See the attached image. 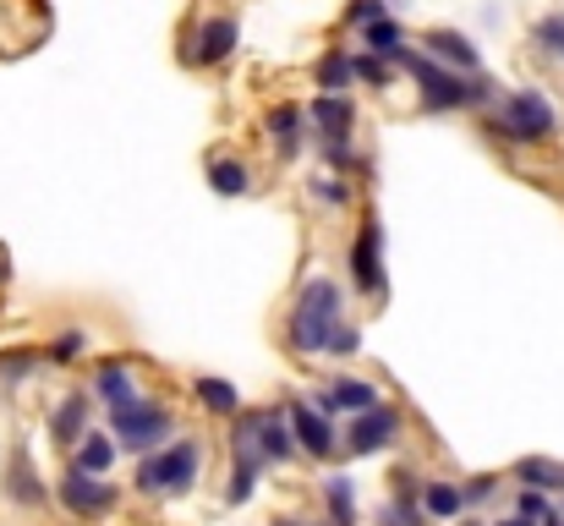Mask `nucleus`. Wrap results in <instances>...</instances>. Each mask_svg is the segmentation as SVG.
Wrapping results in <instances>:
<instances>
[{"label":"nucleus","instance_id":"39","mask_svg":"<svg viewBox=\"0 0 564 526\" xmlns=\"http://www.w3.org/2000/svg\"><path fill=\"white\" fill-rule=\"evenodd\" d=\"M0 286H11V253L0 247Z\"/></svg>","mask_w":564,"mask_h":526},{"label":"nucleus","instance_id":"5","mask_svg":"<svg viewBox=\"0 0 564 526\" xmlns=\"http://www.w3.org/2000/svg\"><path fill=\"white\" fill-rule=\"evenodd\" d=\"M258 422H263V406H247L225 422V455H230V477H225V511H241L252 505L263 472H269V455H263V439H258Z\"/></svg>","mask_w":564,"mask_h":526},{"label":"nucleus","instance_id":"8","mask_svg":"<svg viewBox=\"0 0 564 526\" xmlns=\"http://www.w3.org/2000/svg\"><path fill=\"white\" fill-rule=\"evenodd\" d=\"M0 500L11 505V511H44L50 500H55V489L44 483V472H39V461H33V444L28 439H17V444H6V461H0Z\"/></svg>","mask_w":564,"mask_h":526},{"label":"nucleus","instance_id":"13","mask_svg":"<svg viewBox=\"0 0 564 526\" xmlns=\"http://www.w3.org/2000/svg\"><path fill=\"white\" fill-rule=\"evenodd\" d=\"M285 417H291L296 450H302L307 461H335V455L346 450V439H340L335 417H329V411H318L313 400H285Z\"/></svg>","mask_w":564,"mask_h":526},{"label":"nucleus","instance_id":"28","mask_svg":"<svg viewBox=\"0 0 564 526\" xmlns=\"http://www.w3.org/2000/svg\"><path fill=\"white\" fill-rule=\"evenodd\" d=\"M88 351H94V335H88V330H61V335H50V346H44V367H77Z\"/></svg>","mask_w":564,"mask_h":526},{"label":"nucleus","instance_id":"33","mask_svg":"<svg viewBox=\"0 0 564 526\" xmlns=\"http://www.w3.org/2000/svg\"><path fill=\"white\" fill-rule=\"evenodd\" d=\"M389 66H394V61H378L368 50H357V83H362V88L383 94V88H389Z\"/></svg>","mask_w":564,"mask_h":526},{"label":"nucleus","instance_id":"18","mask_svg":"<svg viewBox=\"0 0 564 526\" xmlns=\"http://www.w3.org/2000/svg\"><path fill=\"white\" fill-rule=\"evenodd\" d=\"M422 50H427L438 66H449V72H466V77L482 72V50H477L460 28H427V33H422Z\"/></svg>","mask_w":564,"mask_h":526},{"label":"nucleus","instance_id":"29","mask_svg":"<svg viewBox=\"0 0 564 526\" xmlns=\"http://www.w3.org/2000/svg\"><path fill=\"white\" fill-rule=\"evenodd\" d=\"M39 367H44V346H11V351H0V384H6V389L28 384Z\"/></svg>","mask_w":564,"mask_h":526},{"label":"nucleus","instance_id":"32","mask_svg":"<svg viewBox=\"0 0 564 526\" xmlns=\"http://www.w3.org/2000/svg\"><path fill=\"white\" fill-rule=\"evenodd\" d=\"M516 516H521V522H532V526H543L549 516H554V500H549V494H538V489H521V494H516Z\"/></svg>","mask_w":564,"mask_h":526},{"label":"nucleus","instance_id":"34","mask_svg":"<svg viewBox=\"0 0 564 526\" xmlns=\"http://www.w3.org/2000/svg\"><path fill=\"white\" fill-rule=\"evenodd\" d=\"M307 192H313L318 203H329V208H346V203H351V181H335V175H313Z\"/></svg>","mask_w":564,"mask_h":526},{"label":"nucleus","instance_id":"42","mask_svg":"<svg viewBox=\"0 0 564 526\" xmlns=\"http://www.w3.org/2000/svg\"><path fill=\"white\" fill-rule=\"evenodd\" d=\"M455 526H488V522H482V516H460Z\"/></svg>","mask_w":564,"mask_h":526},{"label":"nucleus","instance_id":"1","mask_svg":"<svg viewBox=\"0 0 564 526\" xmlns=\"http://www.w3.org/2000/svg\"><path fill=\"white\" fill-rule=\"evenodd\" d=\"M400 72H411V83H416V105L427 110V116H449V110H494L499 99H505V88H499V77H488V72H449V66H438L422 44H411L400 61H394Z\"/></svg>","mask_w":564,"mask_h":526},{"label":"nucleus","instance_id":"9","mask_svg":"<svg viewBox=\"0 0 564 526\" xmlns=\"http://www.w3.org/2000/svg\"><path fill=\"white\" fill-rule=\"evenodd\" d=\"M55 505L72 516V522H110L121 511V483L110 477H88V472H61L55 477Z\"/></svg>","mask_w":564,"mask_h":526},{"label":"nucleus","instance_id":"19","mask_svg":"<svg viewBox=\"0 0 564 526\" xmlns=\"http://www.w3.org/2000/svg\"><path fill=\"white\" fill-rule=\"evenodd\" d=\"M203 175H208V192L214 197H247L252 192V165L241 154H230V149H214Z\"/></svg>","mask_w":564,"mask_h":526},{"label":"nucleus","instance_id":"30","mask_svg":"<svg viewBox=\"0 0 564 526\" xmlns=\"http://www.w3.org/2000/svg\"><path fill=\"white\" fill-rule=\"evenodd\" d=\"M532 44L549 55V61H564V11H543L532 22Z\"/></svg>","mask_w":564,"mask_h":526},{"label":"nucleus","instance_id":"27","mask_svg":"<svg viewBox=\"0 0 564 526\" xmlns=\"http://www.w3.org/2000/svg\"><path fill=\"white\" fill-rule=\"evenodd\" d=\"M318 494H324L329 522L335 526H357V483H351L346 472H329V477L318 483Z\"/></svg>","mask_w":564,"mask_h":526},{"label":"nucleus","instance_id":"16","mask_svg":"<svg viewBox=\"0 0 564 526\" xmlns=\"http://www.w3.org/2000/svg\"><path fill=\"white\" fill-rule=\"evenodd\" d=\"M88 395H94L105 411H121V406H132V400H138V395H149V389H143V378H138V362H132V356H105V362L94 367Z\"/></svg>","mask_w":564,"mask_h":526},{"label":"nucleus","instance_id":"4","mask_svg":"<svg viewBox=\"0 0 564 526\" xmlns=\"http://www.w3.org/2000/svg\"><path fill=\"white\" fill-rule=\"evenodd\" d=\"M482 132L494 143H554L560 138V110L543 88H510L488 116H482Z\"/></svg>","mask_w":564,"mask_h":526},{"label":"nucleus","instance_id":"25","mask_svg":"<svg viewBox=\"0 0 564 526\" xmlns=\"http://www.w3.org/2000/svg\"><path fill=\"white\" fill-rule=\"evenodd\" d=\"M357 39H362V50L378 55V61H400V55L411 50V33H405V22H394V17H378L368 28H357Z\"/></svg>","mask_w":564,"mask_h":526},{"label":"nucleus","instance_id":"20","mask_svg":"<svg viewBox=\"0 0 564 526\" xmlns=\"http://www.w3.org/2000/svg\"><path fill=\"white\" fill-rule=\"evenodd\" d=\"M258 439H263V455H269V466H291V461H302V450H296V433H291V417H285V400H280V406H263Z\"/></svg>","mask_w":564,"mask_h":526},{"label":"nucleus","instance_id":"11","mask_svg":"<svg viewBox=\"0 0 564 526\" xmlns=\"http://www.w3.org/2000/svg\"><path fill=\"white\" fill-rule=\"evenodd\" d=\"M94 406H99V400H94L88 389H61V395L50 400V411H44V433H50V444L72 455V450L94 433Z\"/></svg>","mask_w":564,"mask_h":526},{"label":"nucleus","instance_id":"26","mask_svg":"<svg viewBox=\"0 0 564 526\" xmlns=\"http://www.w3.org/2000/svg\"><path fill=\"white\" fill-rule=\"evenodd\" d=\"M510 477H516L521 489L549 494V500H560L564 494V461H549V455H521V461L510 466Z\"/></svg>","mask_w":564,"mask_h":526},{"label":"nucleus","instance_id":"10","mask_svg":"<svg viewBox=\"0 0 564 526\" xmlns=\"http://www.w3.org/2000/svg\"><path fill=\"white\" fill-rule=\"evenodd\" d=\"M405 433V411L400 406H373V411H362V417H346V428H340V439H346V455L351 461H368V455H383L394 439Z\"/></svg>","mask_w":564,"mask_h":526},{"label":"nucleus","instance_id":"3","mask_svg":"<svg viewBox=\"0 0 564 526\" xmlns=\"http://www.w3.org/2000/svg\"><path fill=\"white\" fill-rule=\"evenodd\" d=\"M203 466H208V439L182 428L165 450L138 455L132 489H138V500H187L192 489L203 483Z\"/></svg>","mask_w":564,"mask_h":526},{"label":"nucleus","instance_id":"41","mask_svg":"<svg viewBox=\"0 0 564 526\" xmlns=\"http://www.w3.org/2000/svg\"><path fill=\"white\" fill-rule=\"evenodd\" d=\"M488 526H532V522H521V516H505V522H488Z\"/></svg>","mask_w":564,"mask_h":526},{"label":"nucleus","instance_id":"21","mask_svg":"<svg viewBox=\"0 0 564 526\" xmlns=\"http://www.w3.org/2000/svg\"><path fill=\"white\" fill-rule=\"evenodd\" d=\"M116 461H121V444H116V433H110V428H94V433L66 455V466H72V472H88V477H110V472H116Z\"/></svg>","mask_w":564,"mask_h":526},{"label":"nucleus","instance_id":"7","mask_svg":"<svg viewBox=\"0 0 564 526\" xmlns=\"http://www.w3.org/2000/svg\"><path fill=\"white\" fill-rule=\"evenodd\" d=\"M346 280L362 302H383L389 297V264H383V219L362 214L357 219V236L346 247Z\"/></svg>","mask_w":564,"mask_h":526},{"label":"nucleus","instance_id":"17","mask_svg":"<svg viewBox=\"0 0 564 526\" xmlns=\"http://www.w3.org/2000/svg\"><path fill=\"white\" fill-rule=\"evenodd\" d=\"M263 132H269V143H274V154H280V160H296V154L313 143V132H307V105H291V99L269 105Z\"/></svg>","mask_w":564,"mask_h":526},{"label":"nucleus","instance_id":"2","mask_svg":"<svg viewBox=\"0 0 564 526\" xmlns=\"http://www.w3.org/2000/svg\"><path fill=\"white\" fill-rule=\"evenodd\" d=\"M340 324H346V286L335 275H313V280H302L296 302L285 308V330L280 335H285L291 356L313 362V356H329V341H335Z\"/></svg>","mask_w":564,"mask_h":526},{"label":"nucleus","instance_id":"24","mask_svg":"<svg viewBox=\"0 0 564 526\" xmlns=\"http://www.w3.org/2000/svg\"><path fill=\"white\" fill-rule=\"evenodd\" d=\"M313 88L318 94H351L357 88V55L351 50H324L318 55V66H313Z\"/></svg>","mask_w":564,"mask_h":526},{"label":"nucleus","instance_id":"14","mask_svg":"<svg viewBox=\"0 0 564 526\" xmlns=\"http://www.w3.org/2000/svg\"><path fill=\"white\" fill-rule=\"evenodd\" d=\"M307 132H313V149L357 143V105H351V94H313V105H307Z\"/></svg>","mask_w":564,"mask_h":526},{"label":"nucleus","instance_id":"35","mask_svg":"<svg viewBox=\"0 0 564 526\" xmlns=\"http://www.w3.org/2000/svg\"><path fill=\"white\" fill-rule=\"evenodd\" d=\"M460 489H466V511H482L488 500H499V477H494V472H477V477H460Z\"/></svg>","mask_w":564,"mask_h":526},{"label":"nucleus","instance_id":"6","mask_svg":"<svg viewBox=\"0 0 564 526\" xmlns=\"http://www.w3.org/2000/svg\"><path fill=\"white\" fill-rule=\"evenodd\" d=\"M110 433H116L121 455L138 461V455L165 450V444L182 433V422H176V406H171V400H160V395H138L132 406L110 411Z\"/></svg>","mask_w":564,"mask_h":526},{"label":"nucleus","instance_id":"23","mask_svg":"<svg viewBox=\"0 0 564 526\" xmlns=\"http://www.w3.org/2000/svg\"><path fill=\"white\" fill-rule=\"evenodd\" d=\"M422 516H427V522H444V526L471 516V511H466V489H460L455 477H427V483H422Z\"/></svg>","mask_w":564,"mask_h":526},{"label":"nucleus","instance_id":"40","mask_svg":"<svg viewBox=\"0 0 564 526\" xmlns=\"http://www.w3.org/2000/svg\"><path fill=\"white\" fill-rule=\"evenodd\" d=\"M269 526H307V522H302V516H274Z\"/></svg>","mask_w":564,"mask_h":526},{"label":"nucleus","instance_id":"44","mask_svg":"<svg viewBox=\"0 0 564 526\" xmlns=\"http://www.w3.org/2000/svg\"><path fill=\"white\" fill-rule=\"evenodd\" d=\"M307 526H335V522H329V516H324V522H307Z\"/></svg>","mask_w":564,"mask_h":526},{"label":"nucleus","instance_id":"43","mask_svg":"<svg viewBox=\"0 0 564 526\" xmlns=\"http://www.w3.org/2000/svg\"><path fill=\"white\" fill-rule=\"evenodd\" d=\"M543 526H564V511H554V516H549V522H543Z\"/></svg>","mask_w":564,"mask_h":526},{"label":"nucleus","instance_id":"22","mask_svg":"<svg viewBox=\"0 0 564 526\" xmlns=\"http://www.w3.org/2000/svg\"><path fill=\"white\" fill-rule=\"evenodd\" d=\"M192 400H197V411H208V417H219V422H230L236 411H247V406H241V389H236L230 378H219V373H197V378H192Z\"/></svg>","mask_w":564,"mask_h":526},{"label":"nucleus","instance_id":"12","mask_svg":"<svg viewBox=\"0 0 564 526\" xmlns=\"http://www.w3.org/2000/svg\"><path fill=\"white\" fill-rule=\"evenodd\" d=\"M236 44H241L236 17L214 11V17H203L197 28H187V39H182V61L197 66V72H208V66H225V61L236 55Z\"/></svg>","mask_w":564,"mask_h":526},{"label":"nucleus","instance_id":"36","mask_svg":"<svg viewBox=\"0 0 564 526\" xmlns=\"http://www.w3.org/2000/svg\"><path fill=\"white\" fill-rule=\"evenodd\" d=\"M378 526H433L422 516V505H400V500H383L378 511Z\"/></svg>","mask_w":564,"mask_h":526},{"label":"nucleus","instance_id":"15","mask_svg":"<svg viewBox=\"0 0 564 526\" xmlns=\"http://www.w3.org/2000/svg\"><path fill=\"white\" fill-rule=\"evenodd\" d=\"M313 406H318V411H329V417H362V411L383 406V389H378V378L340 373V378H329L324 389H313Z\"/></svg>","mask_w":564,"mask_h":526},{"label":"nucleus","instance_id":"37","mask_svg":"<svg viewBox=\"0 0 564 526\" xmlns=\"http://www.w3.org/2000/svg\"><path fill=\"white\" fill-rule=\"evenodd\" d=\"M357 351H362V324H351V319H346V324L335 330V341H329V356H335V362H351Z\"/></svg>","mask_w":564,"mask_h":526},{"label":"nucleus","instance_id":"31","mask_svg":"<svg viewBox=\"0 0 564 526\" xmlns=\"http://www.w3.org/2000/svg\"><path fill=\"white\" fill-rule=\"evenodd\" d=\"M422 472L411 466V461H400L394 472H389V500H400V505H422Z\"/></svg>","mask_w":564,"mask_h":526},{"label":"nucleus","instance_id":"38","mask_svg":"<svg viewBox=\"0 0 564 526\" xmlns=\"http://www.w3.org/2000/svg\"><path fill=\"white\" fill-rule=\"evenodd\" d=\"M378 17H389V0H351V6H346V22H351V28H368Z\"/></svg>","mask_w":564,"mask_h":526}]
</instances>
